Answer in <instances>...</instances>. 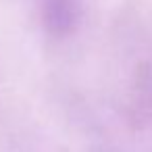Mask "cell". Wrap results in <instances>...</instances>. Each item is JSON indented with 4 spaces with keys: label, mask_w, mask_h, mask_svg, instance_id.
<instances>
[{
    "label": "cell",
    "mask_w": 152,
    "mask_h": 152,
    "mask_svg": "<svg viewBox=\"0 0 152 152\" xmlns=\"http://www.w3.org/2000/svg\"><path fill=\"white\" fill-rule=\"evenodd\" d=\"M42 19L48 31L61 36L75 23V0H40Z\"/></svg>",
    "instance_id": "6da1fadb"
}]
</instances>
